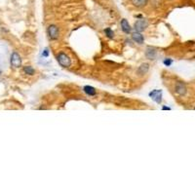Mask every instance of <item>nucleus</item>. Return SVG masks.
<instances>
[{"instance_id":"f3484780","label":"nucleus","mask_w":195,"mask_h":195,"mask_svg":"<svg viewBox=\"0 0 195 195\" xmlns=\"http://www.w3.org/2000/svg\"><path fill=\"white\" fill-rule=\"evenodd\" d=\"M162 109L163 110H171V108H170V107H168V106H163Z\"/></svg>"},{"instance_id":"f03ea898","label":"nucleus","mask_w":195,"mask_h":195,"mask_svg":"<svg viewBox=\"0 0 195 195\" xmlns=\"http://www.w3.org/2000/svg\"><path fill=\"white\" fill-rule=\"evenodd\" d=\"M148 22L144 19H140L137 22H135L134 24V29H136V31L138 32H142L144 31L147 27H148Z\"/></svg>"},{"instance_id":"4468645a","label":"nucleus","mask_w":195,"mask_h":195,"mask_svg":"<svg viewBox=\"0 0 195 195\" xmlns=\"http://www.w3.org/2000/svg\"><path fill=\"white\" fill-rule=\"evenodd\" d=\"M153 101H155V102H157L158 105H160V103H161V102H162V91H161V92H159V93L155 96L154 99H153Z\"/></svg>"},{"instance_id":"1a4fd4ad","label":"nucleus","mask_w":195,"mask_h":195,"mask_svg":"<svg viewBox=\"0 0 195 195\" xmlns=\"http://www.w3.org/2000/svg\"><path fill=\"white\" fill-rule=\"evenodd\" d=\"M145 57L146 59H148V60H154L155 58H156V55H157V52H156V50H155L154 48H152V47H147L145 50Z\"/></svg>"},{"instance_id":"0eeeda50","label":"nucleus","mask_w":195,"mask_h":195,"mask_svg":"<svg viewBox=\"0 0 195 195\" xmlns=\"http://www.w3.org/2000/svg\"><path fill=\"white\" fill-rule=\"evenodd\" d=\"M148 70H149V65L146 64V62H143V64H142L138 67L137 73H138L140 76H143L144 74H146V73L148 72Z\"/></svg>"},{"instance_id":"a211bd4d","label":"nucleus","mask_w":195,"mask_h":195,"mask_svg":"<svg viewBox=\"0 0 195 195\" xmlns=\"http://www.w3.org/2000/svg\"><path fill=\"white\" fill-rule=\"evenodd\" d=\"M0 75H1V71H0Z\"/></svg>"},{"instance_id":"ddd939ff","label":"nucleus","mask_w":195,"mask_h":195,"mask_svg":"<svg viewBox=\"0 0 195 195\" xmlns=\"http://www.w3.org/2000/svg\"><path fill=\"white\" fill-rule=\"evenodd\" d=\"M105 33H106V35L108 37V38H113L114 37L113 30L110 29V27H107V29H105Z\"/></svg>"},{"instance_id":"2eb2a0df","label":"nucleus","mask_w":195,"mask_h":195,"mask_svg":"<svg viewBox=\"0 0 195 195\" xmlns=\"http://www.w3.org/2000/svg\"><path fill=\"white\" fill-rule=\"evenodd\" d=\"M172 62H173V61H172L171 59H165V60L163 61V64L166 65V66H170V65H172Z\"/></svg>"},{"instance_id":"f8f14e48","label":"nucleus","mask_w":195,"mask_h":195,"mask_svg":"<svg viewBox=\"0 0 195 195\" xmlns=\"http://www.w3.org/2000/svg\"><path fill=\"white\" fill-rule=\"evenodd\" d=\"M23 70H24V72L25 73V74L30 75V76H32V75L35 74V69L33 68L31 65H25V66H24Z\"/></svg>"},{"instance_id":"6e6552de","label":"nucleus","mask_w":195,"mask_h":195,"mask_svg":"<svg viewBox=\"0 0 195 195\" xmlns=\"http://www.w3.org/2000/svg\"><path fill=\"white\" fill-rule=\"evenodd\" d=\"M83 92L89 96V97H95L97 95V90L96 88H94L93 86H90V85H86L83 87Z\"/></svg>"},{"instance_id":"9d476101","label":"nucleus","mask_w":195,"mask_h":195,"mask_svg":"<svg viewBox=\"0 0 195 195\" xmlns=\"http://www.w3.org/2000/svg\"><path fill=\"white\" fill-rule=\"evenodd\" d=\"M132 39H133L136 43L142 44V43H143V41H144V37H143V35H142L141 32L136 31V32H134L133 34H132Z\"/></svg>"},{"instance_id":"39448f33","label":"nucleus","mask_w":195,"mask_h":195,"mask_svg":"<svg viewBox=\"0 0 195 195\" xmlns=\"http://www.w3.org/2000/svg\"><path fill=\"white\" fill-rule=\"evenodd\" d=\"M175 92L179 96H184L187 92L186 86L184 85L183 82H178L175 85Z\"/></svg>"},{"instance_id":"20e7f679","label":"nucleus","mask_w":195,"mask_h":195,"mask_svg":"<svg viewBox=\"0 0 195 195\" xmlns=\"http://www.w3.org/2000/svg\"><path fill=\"white\" fill-rule=\"evenodd\" d=\"M10 62H11V65L15 68H19L22 66V59H20V56L17 52H13L12 55H11V58H10Z\"/></svg>"},{"instance_id":"9b49d317","label":"nucleus","mask_w":195,"mask_h":195,"mask_svg":"<svg viewBox=\"0 0 195 195\" xmlns=\"http://www.w3.org/2000/svg\"><path fill=\"white\" fill-rule=\"evenodd\" d=\"M132 4L134 5L137 8H142L143 6H145L148 2V0H131Z\"/></svg>"},{"instance_id":"f257e3e1","label":"nucleus","mask_w":195,"mask_h":195,"mask_svg":"<svg viewBox=\"0 0 195 195\" xmlns=\"http://www.w3.org/2000/svg\"><path fill=\"white\" fill-rule=\"evenodd\" d=\"M57 61L59 65L62 67H69L71 65V59L64 52H61L57 55Z\"/></svg>"},{"instance_id":"dca6fc26","label":"nucleus","mask_w":195,"mask_h":195,"mask_svg":"<svg viewBox=\"0 0 195 195\" xmlns=\"http://www.w3.org/2000/svg\"><path fill=\"white\" fill-rule=\"evenodd\" d=\"M42 57L43 58H48L49 57V49L45 48L42 52Z\"/></svg>"},{"instance_id":"7ed1b4c3","label":"nucleus","mask_w":195,"mask_h":195,"mask_svg":"<svg viewBox=\"0 0 195 195\" xmlns=\"http://www.w3.org/2000/svg\"><path fill=\"white\" fill-rule=\"evenodd\" d=\"M47 33H48V36L51 40H57L59 38V29L55 24L49 25L47 29Z\"/></svg>"},{"instance_id":"423d86ee","label":"nucleus","mask_w":195,"mask_h":195,"mask_svg":"<svg viewBox=\"0 0 195 195\" xmlns=\"http://www.w3.org/2000/svg\"><path fill=\"white\" fill-rule=\"evenodd\" d=\"M120 25H121V29L122 31L126 34H129L132 31V27H131L129 22L126 20V19H122L121 22H120Z\"/></svg>"}]
</instances>
